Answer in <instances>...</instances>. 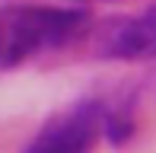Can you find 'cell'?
<instances>
[{
    "label": "cell",
    "mask_w": 156,
    "mask_h": 153,
    "mask_svg": "<svg viewBox=\"0 0 156 153\" xmlns=\"http://www.w3.org/2000/svg\"><path fill=\"white\" fill-rule=\"evenodd\" d=\"M86 13L64 6L16 3L0 10V70L19 67L23 61L61 48L86 32Z\"/></svg>",
    "instance_id": "6da1fadb"
},
{
    "label": "cell",
    "mask_w": 156,
    "mask_h": 153,
    "mask_svg": "<svg viewBox=\"0 0 156 153\" xmlns=\"http://www.w3.org/2000/svg\"><path fill=\"white\" fill-rule=\"evenodd\" d=\"M96 58L108 61H150L156 58V3L134 16L102 23L89 38Z\"/></svg>",
    "instance_id": "7a4b0ae2"
},
{
    "label": "cell",
    "mask_w": 156,
    "mask_h": 153,
    "mask_svg": "<svg viewBox=\"0 0 156 153\" xmlns=\"http://www.w3.org/2000/svg\"><path fill=\"white\" fill-rule=\"evenodd\" d=\"M102 124H105V109L99 102H80L64 115L51 118L32 137L26 153H89L102 134Z\"/></svg>",
    "instance_id": "3957f363"
}]
</instances>
